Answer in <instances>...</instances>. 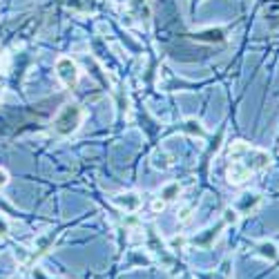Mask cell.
Listing matches in <instances>:
<instances>
[{"instance_id": "1", "label": "cell", "mask_w": 279, "mask_h": 279, "mask_svg": "<svg viewBox=\"0 0 279 279\" xmlns=\"http://www.w3.org/2000/svg\"><path fill=\"white\" fill-rule=\"evenodd\" d=\"M83 123V110L78 105H65L58 112L56 121H54V130L61 136H69L72 132L78 130V125Z\"/></svg>"}, {"instance_id": "2", "label": "cell", "mask_w": 279, "mask_h": 279, "mask_svg": "<svg viewBox=\"0 0 279 279\" xmlns=\"http://www.w3.org/2000/svg\"><path fill=\"white\" fill-rule=\"evenodd\" d=\"M56 76L61 78V83H63L65 87H74L78 83L81 72H78L76 63H74L69 56H61L56 61Z\"/></svg>"}, {"instance_id": "3", "label": "cell", "mask_w": 279, "mask_h": 279, "mask_svg": "<svg viewBox=\"0 0 279 279\" xmlns=\"http://www.w3.org/2000/svg\"><path fill=\"white\" fill-rule=\"evenodd\" d=\"M228 181L232 183V186H239V183H244L246 179H250V170L246 168L241 161H232L230 165H228Z\"/></svg>"}, {"instance_id": "4", "label": "cell", "mask_w": 279, "mask_h": 279, "mask_svg": "<svg viewBox=\"0 0 279 279\" xmlns=\"http://www.w3.org/2000/svg\"><path fill=\"white\" fill-rule=\"evenodd\" d=\"M114 203L121 208V210L134 212V210H139V206H141V197L136 192H123V194H116Z\"/></svg>"}, {"instance_id": "5", "label": "cell", "mask_w": 279, "mask_h": 279, "mask_svg": "<svg viewBox=\"0 0 279 279\" xmlns=\"http://www.w3.org/2000/svg\"><path fill=\"white\" fill-rule=\"evenodd\" d=\"M257 255L266 261H275L279 257V248L273 244V241H261V244L257 246Z\"/></svg>"}, {"instance_id": "6", "label": "cell", "mask_w": 279, "mask_h": 279, "mask_svg": "<svg viewBox=\"0 0 279 279\" xmlns=\"http://www.w3.org/2000/svg\"><path fill=\"white\" fill-rule=\"evenodd\" d=\"M179 192H181L179 183H168V186L161 190V197H163V201H174V199L179 197Z\"/></svg>"}, {"instance_id": "7", "label": "cell", "mask_w": 279, "mask_h": 279, "mask_svg": "<svg viewBox=\"0 0 279 279\" xmlns=\"http://www.w3.org/2000/svg\"><path fill=\"white\" fill-rule=\"evenodd\" d=\"M197 38L199 40H221V31H219V29H210L206 34H199Z\"/></svg>"}, {"instance_id": "8", "label": "cell", "mask_w": 279, "mask_h": 279, "mask_svg": "<svg viewBox=\"0 0 279 279\" xmlns=\"http://www.w3.org/2000/svg\"><path fill=\"white\" fill-rule=\"evenodd\" d=\"M186 130H188L190 134H201V125H199L194 119H190L188 123H186Z\"/></svg>"}, {"instance_id": "9", "label": "cell", "mask_w": 279, "mask_h": 279, "mask_svg": "<svg viewBox=\"0 0 279 279\" xmlns=\"http://www.w3.org/2000/svg\"><path fill=\"white\" fill-rule=\"evenodd\" d=\"M223 215H226V217H223V219H226L228 223H237V221H239V212H237V210H232V208H228V210L223 212Z\"/></svg>"}, {"instance_id": "10", "label": "cell", "mask_w": 279, "mask_h": 279, "mask_svg": "<svg viewBox=\"0 0 279 279\" xmlns=\"http://www.w3.org/2000/svg\"><path fill=\"white\" fill-rule=\"evenodd\" d=\"M7 183H9V172L0 168V188H5Z\"/></svg>"}, {"instance_id": "11", "label": "cell", "mask_w": 279, "mask_h": 279, "mask_svg": "<svg viewBox=\"0 0 279 279\" xmlns=\"http://www.w3.org/2000/svg\"><path fill=\"white\" fill-rule=\"evenodd\" d=\"M163 208H165V201H163V199H159V201H154V203H152V210H154V212L163 210Z\"/></svg>"}, {"instance_id": "12", "label": "cell", "mask_w": 279, "mask_h": 279, "mask_svg": "<svg viewBox=\"0 0 279 279\" xmlns=\"http://www.w3.org/2000/svg\"><path fill=\"white\" fill-rule=\"evenodd\" d=\"M34 279H45V277H43V273H40V270H34Z\"/></svg>"}]
</instances>
